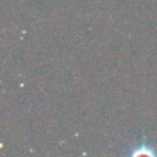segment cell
<instances>
[{
    "label": "cell",
    "mask_w": 157,
    "mask_h": 157,
    "mask_svg": "<svg viewBox=\"0 0 157 157\" xmlns=\"http://www.w3.org/2000/svg\"><path fill=\"white\" fill-rule=\"evenodd\" d=\"M132 156H136V155H148V156H155L156 155V151L153 147H150L147 144H142V145H139L137 147H135L134 152L131 153Z\"/></svg>",
    "instance_id": "obj_1"
}]
</instances>
